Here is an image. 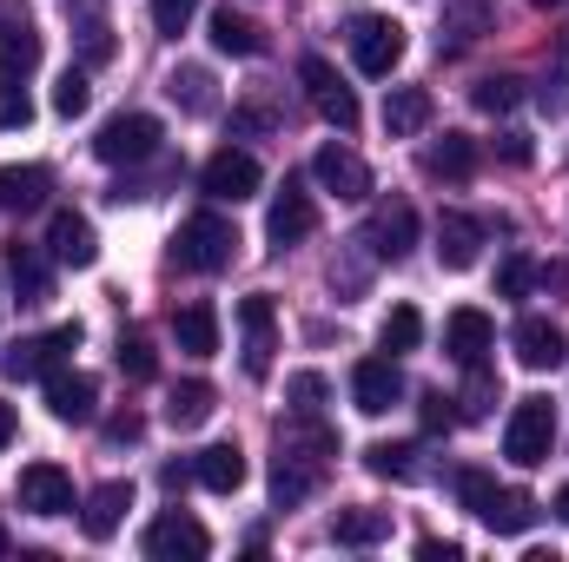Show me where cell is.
<instances>
[{
  "instance_id": "obj_49",
  "label": "cell",
  "mask_w": 569,
  "mask_h": 562,
  "mask_svg": "<svg viewBox=\"0 0 569 562\" xmlns=\"http://www.w3.org/2000/svg\"><path fill=\"white\" fill-rule=\"evenodd\" d=\"M418 556H425V562H457L463 550H457V543H437V536H425V543H418Z\"/></svg>"
},
{
  "instance_id": "obj_53",
  "label": "cell",
  "mask_w": 569,
  "mask_h": 562,
  "mask_svg": "<svg viewBox=\"0 0 569 562\" xmlns=\"http://www.w3.org/2000/svg\"><path fill=\"white\" fill-rule=\"evenodd\" d=\"M557 516H563V523H569V483H563V490H557Z\"/></svg>"
},
{
  "instance_id": "obj_4",
  "label": "cell",
  "mask_w": 569,
  "mask_h": 562,
  "mask_svg": "<svg viewBox=\"0 0 569 562\" xmlns=\"http://www.w3.org/2000/svg\"><path fill=\"white\" fill-rule=\"evenodd\" d=\"M40 67V33L33 13L20 0H0V87H27V73Z\"/></svg>"
},
{
  "instance_id": "obj_55",
  "label": "cell",
  "mask_w": 569,
  "mask_h": 562,
  "mask_svg": "<svg viewBox=\"0 0 569 562\" xmlns=\"http://www.w3.org/2000/svg\"><path fill=\"white\" fill-rule=\"evenodd\" d=\"M0 556H7V523H0Z\"/></svg>"
},
{
  "instance_id": "obj_17",
  "label": "cell",
  "mask_w": 569,
  "mask_h": 562,
  "mask_svg": "<svg viewBox=\"0 0 569 562\" xmlns=\"http://www.w3.org/2000/svg\"><path fill=\"white\" fill-rule=\"evenodd\" d=\"M483 219H470V212H443L437 219V259H443V272H470L477 259H483Z\"/></svg>"
},
{
  "instance_id": "obj_19",
  "label": "cell",
  "mask_w": 569,
  "mask_h": 562,
  "mask_svg": "<svg viewBox=\"0 0 569 562\" xmlns=\"http://www.w3.org/2000/svg\"><path fill=\"white\" fill-rule=\"evenodd\" d=\"M47 411L60 423H87L93 411H100V384L87 378V371H47Z\"/></svg>"
},
{
  "instance_id": "obj_15",
  "label": "cell",
  "mask_w": 569,
  "mask_h": 562,
  "mask_svg": "<svg viewBox=\"0 0 569 562\" xmlns=\"http://www.w3.org/2000/svg\"><path fill=\"white\" fill-rule=\"evenodd\" d=\"M20 510H33V516H67L73 510V476L60 470V463H27L20 470Z\"/></svg>"
},
{
  "instance_id": "obj_6",
  "label": "cell",
  "mask_w": 569,
  "mask_h": 562,
  "mask_svg": "<svg viewBox=\"0 0 569 562\" xmlns=\"http://www.w3.org/2000/svg\"><path fill=\"white\" fill-rule=\"evenodd\" d=\"M73 351H80V324H53L47 338H20V344L0 358V371H7V378H47V371H60Z\"/></svg>"
},
{
  "instance_id": "obj_26",
  "label": "cell",
  "mask_w": 569,
  "mask_h": 562,
  "mask_svg": "<svg viewBox=\"0 0 569 562\" xmlns=\"http://www.w3.org/2000/svg\"><path fill=\"white\" fill-rule=\"evenodd\" d=\"M53 192L47 165H0V212H40Z\"/></svg>"
},
{
  "instance_id": "obj_5",
  "label": "cell",
  "mask_w": 569,
  "mask_h": 562,
  "mask_svg": "<svg viewBox=\"0 0 569 562\" xmlns=\"http://www.w3.org/2000/svg\"><path fill=\"white\" fill-rule=\"evenodd\" d=\"M93 152L107 159V165H140L159 152V120L152 113H113L100 133H93Z\"/></svg>"
},
{
  "instance_id": "obj_10",
  "label": "cell",
  "mask_w": 569,
  "mask_h": 562,
  "mask_svg": "<svg viewBox=\"0 0 569 562\" xmlns=\"http://www.w3.org/2000/svg\"><path fill=\"white\" fill-rule=\"evenodd\" d=\"M358 245H371V259H411V245H418V212H411V199H385L378 212H371V225H365V239Z\"/></svg>"
},
{
  "instance_id": "obj_37",
  "label": "cell",
  "mask_w": 569,
  "mask_h": 562,
  "mask_svg": "<svg viewBox=\"0 0 569 562\" xmlns=\"http://www.w3.org/2000/svg\"><path fill=\"white\" fill-rule=\"evenodd\" d=\"M80 7V60L87 67H107L113 60V27H107V13L93 7V0H73Z\"/></svg>"
},
{
  "instance_id": "obj_31",
  "label": "cell",
  "mask_w": 569,
  "mask_h": 562,
  "mask_svg": "<svg viewBox=\"0 0 569 562\" xmlns=\"http://www.w3.org/2000/svg\"><path fill=\"white\" fill-rule=\"evenodd\" d=\"M385 536H391V510H338V523H331V543H345V550H371Z\"/></svg>"
},
{
  "instance_id": "obj_52",
  "label": "cell",
  "mask_w": 569,
  "mask_h": 562,
  "mask_svg": "<svg viewBox=\"0 0 569 562\" xmlns=\"http://www.w3.org/2000/svg\"><path fill=\"white\" fill-rule=\"evenodd\" d=\"M13 443V404H0V450Z\"/></svg>"
},
{
  "instance_id": "obj_2",
  "label": "cell",
  "mask_w": 569,
  "mask_h": 562,
  "mask_svg": "<svg viewBox=\"0 0 569 562\" xmlns=\"http://www.w3.org/2000/svg\"><path fill=\"white\" fill-rule=\"evenodd\" d=\"M232 252H239V232H232V219H219V212H192V219L179 225V239H172V259H179L186 272H226Z\"/></svg>"
},
{
  "instance_id": "obj_47",
  "label": "cell",
  "mask_w": 569,
  "mask_h": 562,
  "mask_svg": "<svg viewBox=\"0 0 569 562\" xmlns=\"http://www.w3.org/2000/svg\"><path fill=\"white\" fill-rule=\"evenodd\" d=\"M450 404H457V398H443V391H425V430H430V436L457 423V411H450Z\"/></svg>"
},
{
  "instance_id": "obj_21",
  "label": "cell",
  "mask_w": 569,
  "mask_h": 562,
  "mask_svg": "<svg viewBox=\"0 0 569 562\" xmlns=\"http://www.w3.org/2000/svg\"><path fill=\"white\" fill-rule=\"evenodd\" d=\"M510 351H517L523 371H557V364H563V331H557L550 318H517Z\"/></svg>"
},
{
  "instance_id": "obj_1",
  "label": "cell",
  "mask_w": 569,
  "mask_h": 562,
  "mask_svg": "<svg viewBox=\"0 0 569 562\" xmlns=\"http://www.w3.org/2000/svg\"><path fill=\"white\" fill-rule=\"evenodd\" d=\"M550 450H557V404L550 398H517V411L503 423V456L517 470H537V463H550Z\"/></svg>"
},
{
  "instance_id": "obj_16",
  "label": "cell",
  "mask_w": 569,
  "mask_h": 562,
  "mask_svg": "<svg viewBox=\"0 0 569 562\" xmlns=\"http://www.w3.org/2000/svg\"><path fill=\"white\" fill-rule=\"evenodd\" d=\"M47 252H53L60 265H73V272H87V265L100 259V232H93V219H87V212H53V225H47Z\"/></svg>"
},
{
  "instance_id": "obj_30",
  "label": "cell",
  "mask_w": 569,
  "mask_h": 562,
  "mask_svg": "<svg viewBox=\"0 0 569 562\" xmlns=\"http://www.w3.org/2000/svg\"><path fill=\"white\" fill-rule=\"evenodd\" d=\"M212 47H219V53H232V60H252V53H266V33H259L246 13L219 7V13H212Z\"/></svg>"
},
{
  "instance_id": "obj_34",
  "label": "cell",
  "mask_w": 569,
  "mask_h": 562,
  "mask_svg": "<svg viewBox=\"0 0 569 562\" xmlns=\"http://www.w3.org/2000/svg\"><path fill=\"white\" fill-rule=\"evenodd\" d=\"M166 93H172V107H186V113H199V120L219 107V93H212V73H206V67H179V73L166 80Z\"/></svg>"
},
{
  "instance_id": "obj_22",
  "label": "cell",
  "mask_w": 569,
  "mask_h": 562,
  "mask_svg": "<svg viewBox=\"0 0 569 562\" xmlns=\"http://www.w3.org/2000/svg\"><path fill=\"white\" fill-rule=\"evenodd\" d=\"M497 27V0H443V33H437V47L443 53H463L470 40H483Z\"/></svg>"
},
{
  "instance_id": "obj_13",
  "label": "cell",
  "mask_w": 569,
  "mask_h": 562,
  "mask_svg": "<svg viewBox=\"0 0 569 562\" xmlns=\"http://www.w3.org/2000/svg\"><path fill=\"white\" fill-rule=\"evenodd\" d=\"M311 179L325 185V192H338V199H371V165L351 152L345 140L318 145V159H311Z\"/></svg>"
},
{
  "instance_id": "obj_27",
  "label": "cell",
  "mask_w": 569,
  "mask_h": 562,
  "mask_svg": "<svg viewBox=\"0 0 569 562\" xmlns=\"http://www.w3.org/2000/svg\"><path fill=\"white\" fill-rule=\"evenodd\" d=\"M172 338H179L186 358H212L219 351V311L212 304H179L172 311Z\"/></svg>"
},
{
  "instance_id": "obj_8",
  "label": "cell",
  "mask_w": 569,
  "mask_h": 562,
  "mask_svg": "<svg viewBox=\"0 0 569 562\" xmlns=\"http://www.w3.org/2000/svg\"><path fill=\"white\" fill-rule=\"evenodd\" d=\"M199 185H206V199H252L259 185H266V172H259V159L246 152V145H219L212 159H206V172H199Z\"/></svg>"
},
{
  "instance_id": "obj_54",
  "label": "cell",
  "mask_w": 569,
  "mask_h": 562,
  "mask_svg": "<svg viewBox=\"0 0 569 562\" xmlns=\"http://www.w3.org/2000/svg\"><path fill=\"white\" fill-rule=\"evenodd\" d=\"M530 7H569V0H530Z\"/></svg>"
},
{
  "instance_id": "obj_3",
  "label": "cell",
  "mask_w": 569,
  "mask_h": 562,
  "mask_svg": "<svg viewBox=\"0 0 569 562\" xmlns=\"http://www.w3.org/2000/svg\"><path fill=\"white\" fill-rule=\"evenodd\" d=\"M351 60H358V73H365V80H391V67L405 60V27H398V20H385V13L351 20Z\"/></svg>"
},
{
  "instance_id": "obj_40",
  "label": "cell",
  "mask_w": 569,
  "mask_h": 562,
  "mask_svg": "<svg viewBox=\"0 0 569 562\" xmlns=\"http://www.w3.org/2000/svg\"><path fill=\"white\" fill-rule=\"evenodd\" d=\"M457 496H463L470 516H483V510L497 503V476H490V470H457Z\"/></svg>"
},
{
  "instance_id": "obj_44",
  "label": "cell",
  "mask_w": 569,
  "mask_h": 562,
  "mask_svg": "<svg viewBox=\"0 0 569 562\" xmlns=\"http://www.w3.org/2000/svg\"><path fill=\"white\" fill-rule=\"evenodd\" d=\"M192 13H199V0H152V27H159L166 40H179V33L192 27Z\"/></svg>"
},
{
  "instance_id": "obj_50",
  "label": "cell",
  "mask_w": 569,
  "mask_h": 562,
  "mask_svg": "<svg viewBox=\"0 0 569 562\" xmlns=\"http://www.w3.org/2000/svg\"><path fill=\"white\" fill-rule=\"evenodd\" d=\"M503 159H510V165H530V140H523V133H503Z\"/></svg>"
},
{
  "instance_id": "obj_46",
  "label": "cell",
  "mask_w": 569,
  "mask_h": 562,
  "mask_svg": "<svg viewBox=\"0 0 569 562\" xmlns=\"http://www.w3.org/2000/svg\"><path fill=\"white\" fill-rule=\"evenodd\" d=\"M537 279H543V272H537L530 259H503V272H497V291H503V298H523V291H530Z\"/></svg>"
},
{
  "instance_id": "obj_28",
  "label": "cell",
  "mask_w": 569,
  "mask_h": 562,
  "mask_svg": "<svg viewBox=\"0 0 569 562\" xmlns=\"http://www.w3.org/2000/svg\"><path fill=\"white\" fill-rule=\"evenodd\" d=\"M430 127V93L425 87H391L385 93V133L391 140H411V133H425Z\"/></svg>"
},
{
  "instance_id": "obj_51",
  "label": "cell",
  "mask_w": 569,
  "mask_h": 562,
  "mask_svg": "<svg viewBox=\"0 0 569 562\" xmlns=\"http://www.w3.org/2000/svg\"><path fill=\"white\" fill-rule=\"evenodd\" d=\"M107 436H113V443H133V436H140V418H133V411H127V418H113V423H107Z\"/></svg>"
},
{
  "instance_id": "obj_42",
  "label": "cell",
  "mask_w": 569,
  "mask_h": 562,
  "mask_svg": "<svg viewBox=\"0 0 569 562\" xmlns=\"http://www.w3.org/2000/svg\"><path fill=\"white\" fill-rule=\"evenodd\" d=\"M284 398H291L298 418H318V411H325V378H318V371H298V378L284 384Z\"/></svg>"
},
{
  "instance_id": "obj_41",
  "label": "cell",
  "mask_w": 569,
  "mask_h": 562,
  "mask_svg": "<svg viewBox=\"0 0 569 562\" xmlns=\"http://www.w3.org/2000/svg\"><path fill=\"white\" fill-rule=\"evenodd\" d=\"M152 364H159V358H152V338H146V331H127V338H120V371H127L133 384H146Z\"/></svg>"
},
{
  "instance_id": "obj_18",
  "label": "cell",
  "mask_w": 569,
  "mask_h": 562,
  "mask_svg": "<svg viewBox=\"0 0 569 562\" xmlns=\"http://www.w3.org/2000/svg\"><path fill=\"white\" fill-rule=\"evenodd\" d=\"M497 344V324H490V311H477V304H457L450 318H443V351L457 358V364H483V351Z\"/></svg>"
},
{
  "instance_id": "obj_25",
  "label": "cell",
  "mask_w": 569,
  "mask_h": 562,
  "mask_svg": "<svg viewBox=\"0 0 569 562\" xmlns=\"http://www.w3.org/2000/svg\"><path fill=\"white\" fill-rule=\"evenodd\" d=\"M127 510H133V483H100V490L87 496V510H80V530H87L93 543H107V536L127 523Z\"/></svg>"
},
{
  "instance_id": "obj_12",
  "label": "cell",
  "mask_w": 569,
  "mask_h": 562,
  "mask_svg": "<svg viewBox=\"0 0 569 562\" xmlns=\"http://www.w3.org/2000/svg\"><path fill=\"white\" fill-rule=\"evenodd\" d=\"M351 404H358L365 418H385L391 404H405V371H398V358H365V364L351 371Z\"/></svg>"
},
{
  "instance_id": "obj_43",
  "label": "cell",
  "mask_w": 569,
  "mask_h": 562,
  "mask_svg": "<svg viewBox=\"0 0 569 562\" xmlns=\"http://www.w3.org/2000/svg\"><path fill=\"white\" fill-rule=\"evenodd\" d=\"M463 371H470V384H463V411H457V418H483V411L497 404V378H490L483 364H463Z\"/></svg>"
},
{
  "instance_id": "obj_11",
  "label": "cell",
  "mask_w": 569,
  "mask_h": 562,
  "mask_svg": "<svg viewBox=\"0 0 569 562\" xmlns=\"http://www.w3.org/2000/svg\"><path fill=\"white\" fill-rule=\"evenodd\" d=\"M239 331H246V378H266L272 371V351H279V311H272V298L266 291H252V298H239Z\"/></svg>"
},
{
  "instance_id": "obj_32",
  "label": "cell",
  "mask_w": 569,
  "mask_h": 562,
  "mask_svg": "<svg viewBox=\"0 0 569 562\" xmlns=\"http://www.w3.org/2000/svg\"><path fill=\"white\" fill-rule=\"evenodd\" d=\"M477 523H483V530H497V536H523V530L537 523V503H530L523 490H497V503H490Z\"/></svg>"
},
{
  "instance_id": "obj_38",
  "label": "cell",
  "mask_w": 569,
  "mask_h": 562,
  "mask_svg": "<svg viewBox=\"0 0 569 562\" xmlns=\"http://www.w3.org/2000/svg\"><path fill=\"white\" fill-rule=\"evenodd\" d=\"M93 107V80H87V67H67L60 80H53V113L60 120H80Z\"/></svg>"
},
{
  "instance_id": "obj_9",
  "label": "cell",
  "mask_w": 569,
  "mask_h": 562,
  "mask_svg": "<svg viewBox=\"0 0 569 562\" xmlns=\"http://www.w3.org/2000/svg\"><path fill=\"white\" fill-rule=\"evenodd\" d=\"M140 550L152 562H199L206 550H212V536L192 523V516H179V510H166V516H152L140 536Z\"/></svg>"
},
{
  "instance_id": "obj_35",
  "label": "cell",
  "mask_w": 569,
  "mask_h": 562,
  "mask_svg": "<svg viewBox=\"0 0 569 562\" xmlns=\"http://www.w3.org/2000/svg\"><path fill=\"white\" fill-rule=\"evenodd\" d=\"M378 344H385L391 358L418 351V344H425V318H418V304H391V311H385V324H378Z\"/></svg>"
},
{
  "instance_id": "obj_29",
  "label": "cell",
  "mask_w": 569,
  "mask_h": 562,
  "mask_svg": "<svg viewBox=\"0 0 569 562\" xmlns=\"http://www.w3.org/2000/svg\"><path fill=\"white\" fill-rule=\"evenodd\" d=\"M212 411H219V391H212L206 378H186V384H172V398H166V423H172V430H199Z\"/></svg>"
},
{
  "instance_id": "obj_45",
  "label": "cell",
  "mask_w": 569,
  "mask_h": 562,
  "mask_svg": "<svg viewBox=\"0 0 569 562\" xmlns=\"http://www.w3.org/2000/svg\"><path fill=\"white\" fill-rule=\"evenodd\" d=\"M20 127H33V100L27 87H0V133H20Z\"/></svg>"
},
{
  "instance_id": "obj_23",
  "label": "cell",
  "mask_w": 569,
  "mask_h": 562,
  "mask_svg": "<svg viewBox=\"0 0 569 562\" xmlns=\"http://www.w3.org/2000/svg\"><path fill=\"white\" fill-rule=\"evenodd\" d=\"M192 483H206L212 496H232V490L246 483V450H239V443H206V450L192 456Z\"/></svg>"
},
{
  "instance_id": "obj_24",
  "label": "cell",
  "mask_w": 569,
  "mask_h": 562,
  "mask_svg": "<svg viewBox=\"0 0 569 562\" xmlns=\"http://www.w3.org/2000/svg\"><path fill=\"white\" fill-rule=\"evenodd\" d=\"M7 279H13L20 304H47L53 298V265H47L40 245H7Z\"/></svg>"
},
{
  "instance_id": "obj_33",
  "label": "cell",
  "mask_w": 569,
  "mask_h": 562,
  "mask_svg": "<svg viewBox=\"0 0 569 562\" xmlns=\"http://www.w3.org/2000/svg\"><path fill=\"white\" fill-rule=\"evenodd\" d=\"M425 165L437 179H470V172H477V140H470V133H443V140L425 152Z\"/></svg>"
},
{
  "instance_id": "obj_39",
  "label": "cell",
  "mask_w": 569,
  "mask_h": 562,
  "mask_svg": "<svg viewBox=\"0 0 569 562\" xmlns=\"http://www.w3.org/2000/svg\"><path fill=\"white\" fill-rule=\"evenodd\" d=\"M477 113H510L517 100H523V80H510V73H490V80H477Z\"/></svg>"
},
{
  "instance_id": "obj_36",
  "label": "cell",
  "mask_w": 569,
  "mask_h": 562,
  "mask_svg": "<svg viewBox=\"0 0 569 562\" xmlns=\"http://www.w3.org/2000/svg\"><path fill=\"white\" fill-rule=\"evenodd\" d=\"M365 470L385 476V483H411L418 476V443H371L365 450Z\"/></svg>"
},
{
  "instance_id": "obj_14",
  "label": "cell",
  "mask_w": 569,
  "mask_h": 562,
  "mask_svg": "<svg viewBox=\"0 0 569 562\" xmlns=\"http://www.w3.org/2000/svg\"><path fill=\"white\" fill-rule=\"evenodd\" d=\"M311 225H318L311 192H305L298 179H284V192L272 199V212H266V239H272V252H291L298 239H311Z\"/></svg>"
},
{
  "instance_id": "obj_20",
  "label": "cell",
  "mask_w": 569,
  "mask_h": 562,
  "mask_svg": "<svg viewBox=\"0 0 569 562\" xmlns=\"http://www.w3.org/2000/svg\"><path fill=\"white\" fill-rule=\"evenodd\" d=\"M318 483H325V463L305 456V450H291V443H279V463H272V503L291 510V503H305Z\"/></svg>"
},
{
  "instance_id": "obj_7",
  "label": "cell",
  "mask_w": 569,
  "mask_h": 562,
  "mask_svg": "<svg viewBox=\"0 0 569 562\" xmlns=\"http://www.w3.org/2000/svg\"><path fill=\"white\" fill-rule=\"evenodd\" d=\"M298 80H305L311 107L325 113V127H338V133H351V127H358V93H351V87H345L318 53H305V60H298Z\"/></svg>"
},
{
  "instance_id": "obj_48",
  "label": "cell",
  "mask_w": 569,
  "mask_h": 562,
  "mask_svg": "<svg viewBox=\"0 0 569 562\" xmlns=\"http://www.w3.org/2000/svg\"><path fill=\"white\" fill-rule=\"evenodd\" d=\"M537 100H543V113H563V107H569V73L543 80V93H537Z\"/></svg>"
}]
</instances>
